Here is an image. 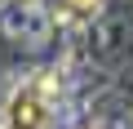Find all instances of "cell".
Returning <instances> with one entry per match:
<instances>
[{"mask_svg":"<svg viewBox=\"0 0 133 129\" xmlns=\"http://www.w3.org/2000/svg\"><path fill=\"white\" fill-rule=\"evenodd\" d=\"M53 98H58V80H53V71H40L22 89H14V98L5 107V129H44Z\"/></svg>","mask_w":133,"mask_h":129,"instance_id":"obj_1","label":"cell"},{"mask_svg":"<svg viewBox=\"0 0 133 129\" xmlns=\"http://www.w3.org/2000/svg\"><path fill=\"white\" fill-rule=\"evenodd\" d=\"M66 5H71L76 14H93V9H98V0H66Z\"/></svg>","mask_w":133,"mask_h":129,"instance_id":"obj_2","label":"cell"}]
</instances>
